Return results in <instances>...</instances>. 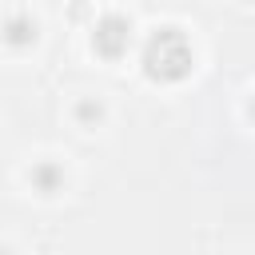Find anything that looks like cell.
Wrapping results in <instances>:
<instances>
[{
    "label": "cell",
    "instance_id": "1",
    "mask_svg": "<svg viewBox=\"0 0 255 255\" xmlns=\"http://www.w3.org/2000/svg\"><path fill=\"white\" fill-rule=\"evenodd\" d=\"M143 64H147V72L159 76V80H179V76L187 72V64H191V48H187V40H183L175 28H163V32H155V36L147 40Z\"/></svg>",
    "mask_w": 255,
    "mask_h": 255
},
{
    "label": "cell",
    "instance_id": "2",
    "mask_svg": "<svg viewBox=\"0 0 255 255\" xmlns=\"http://www.w3.org/2000/svg\"><path fill=\"white\" fill-rule=\"evenodd\" d=\"M128 20H120V16H104L100 24H96V48L100 52H108V56H116L124 44H128Z\"/></svg>",
    "mask_w": 255,
    "mask_h": 255
},
{
    "label": "cell",
    "instance_id": "3",
    "mask_svg": "<svg viewBox=\"0 0 255 255\" xmlns=\"http://www.w3.org/2000/svg\"><path fill=\"white\" fill-rule=\"evenodd\" d=\"M36 179H40V183H44L48 191L56 187V171H52V167H40V171H36Z\"/></svg>",
    "mask_w": 255,
    "mask_h": 255
}]
</instances>
